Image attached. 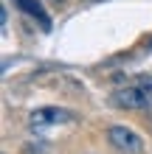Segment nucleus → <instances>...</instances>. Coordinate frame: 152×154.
<instances>
[{
    "mask_svg": "<svg viewBox=\"0 0 152 154\" xmlns=\"http://www.w3.org/2000/svg\"><path fill=\"white\" fill-rule=\"evenodd\" d=\"M113 101L121 109H147L152 106V93H147L144 87H124L113 93Z\"/></svg>",
    "mask_w": 152,
    "mask_h": 154,
    "instance_id": "obj_1",
    "label": "nucleus"
},
{
    "mask_svg": "<svg viewBox=\"0 0 152 154\" xmlns=\"http://www.w3.org/2000/svg\"><path fill=\"white\" fill-rule=\"evenodd\" d=\"M107 140H110V146H115V149L124 151V154H141V149H144L141 137L132 129H127V126H110Z\"/></svg>",
    "mask_w": 152,
    "mask_h": 154,
    "instance_id": "obj_2",
    "label": "nucleus"
},
{
    "mask_svg": "<svg viewBox=\"0 0 152 154\" xmlns=\"http://www.w3.org/2000/svg\"><path fill=\"white\" fill-rule=\"evenodd\" d=\"M31 126H57V123H68L73 121V112L59 109V106H40V109L31 112Z\"/></svg>",
    "mask_w": 152,
    "mask_h": 154,
    "instance_id": "obj_3",
    "label": "nucleus"
},
{
    "mask_svg": "<svg viewBox=\"0 0 152 154\" xmlns=\"http://www.w3.org/2000/svg\"><path fill=\"white\" fill-rule=\"evenodd\" d=\"M14 6L20 8L23 14H28V17H34V20L40 23V28L42 31H51V20H48V14H45V8H42L37 0H14Z\"/></svg>",
    "mask_w": 152,
    "mask_h": 154,
    "instance_id": "obj_4",
    "label": "nucleus"
},
{
    "mask_svg": "<svg viewBox=\"0 0 152 154\" xmlns=\"http://www.w3.org/2000/svg\"><path fill=\"white\" fill-rule=\"evenodd\" d=\"M138 87H144L147 93H152V76H141L138 79Z\"/></svg>",
    "mask_w": 152,
    "mask_h": 154,
    "instance_id": "obj_5",
    "label": "nucleus"
},
{
    "mask_svg": "<svg viewBox=\"0 0 152 154\" xmlns=\"http://www.w3.org/2000/svg\"><path fill=\"white\" fill-rule=\"evenodd\" d=\"M51 3H62V0H51Z\"/></svg>",
    "mask_w": 152,
    "mask_h": 154,
    "instance_id": "obj_6",
    "label": "nucleus"
}]
</instances>
